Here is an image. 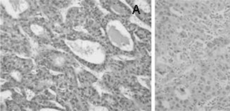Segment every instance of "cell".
Wrapping results in <instances>:
<instances>
[{
	"label": "cell",
	"instance_id": "6da1fadb",
	"mask_svg": "<svg viewBox=\"0 0 230 111\" xmlns=\"http://www.w3.org/2000/svg\"><path fill=\"white\" fill-rule=\"evenodd\" d=\"M66 43L73 53L85 61L95 64L103 61L104 51L98 43L77 39L66 41Z\"/></svg>",
	"mask_w": 230,
	"mask_h": 111
},
{
	"label": "cell",
	"instance_id": "7a4b0ae2",
	"mask_svg": "<svg viewBox=\"0 0 230 111\" xmlns=\"http://www.w3.org/2000/svg\"><path fill=\"white\" fill-rule=\"evenodd\" d=\"M31 31L36 35L40 36L41 35H43L45 32L44 29L42 26L40 25L36 24H33L31 25Z\"/></svg>",
	"mask_w": 230,
	"mask_h": 111
},
{
	"label": "cell",
	"instance_id": "3957f363",
	"mask_svg": "<svg viewBox=\"0 0 230 111\" xmlns=\"http://www.w3.org/2000/svg\"><path fill=\"white\" fill-rule=\"evenodd\" d=\"M52 61L55 65L57 67H61L64 64L65 60L64 58L60 55H55L53 57Z\"/></svg>",
	"mask_w": 230,
	"mask_h": 111
},
{
	"label": "cell",
	"instance_id": "277c9868",
	"mask_svg": "<svg viewBox=\"0 0 230 111\" xmlns=\"http://www.w3.org/2000/svg\"><path fill=\"white\" fill-rule=\"evenodd\" d=\"M11 76L17 81H20L21 80V74L18 71H13L11 72Z\"/></svg>",
	"mask_w": 230,
	"mask_h": 111
}]
</instances>
